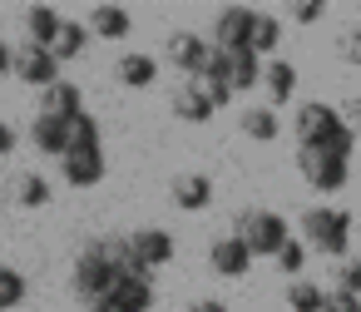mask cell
Listing matches in <instances>:
<instances>
[{"label":"cell","mask_w":361,"mask_h":312,"mask_svg":"<svg viewBox=\"0 0 361 312\" xmlns=\"http://www.w3.org/2000/svg\"><path fill=\"white\" fill-rule=\"evenodd\" d=\"M292 139H297V149H326L336 159H351V149H356V129L341 119V109H331L322 100H307L292 109Z\"/></svg>","instance_id":"cell-1"},{"label":"cell","mask_w":361,"mask_h":312,"mask_svg":"<svg viewBox=\"0 0 361 312\" xmlns=\"http://www.w3.org/2000/svg\"><path fill=\"white\" fill-rule=\"evenodd\" d=\"M297 228H302V248L307 253H322V258H351L346 248H351V213L346 208H336V203H312L302 218H297Z\"/></svg>","instance_id":"cell-2"},{"label":"cell","mask_w":361,"mask_h":312,"mask_svg":"<svg viewBox=\"0 0 361 312\" xmlns=\"http://www.w3.org/2000/svg\"><path fill=\"white\" fill-rule=\"evenodd\" d=\"M238 238L247 243L252 258H277V248L292 238V223L277 208H243L238 213Z\"/></svg>","instance_id":"cell-3"},{"label":"cell","mask_w":361,"mask_h":312,"mask_svg":"<svg viewBox=\"0 0 361 312\" xmlns=\"http://www.w3.org/2000/svg\"><path fill=\"white\" fill-rule=\"evenodd\" d=\"M297 174L307 179L312 193H322L331 203V193H341L346 179H351V159H336L326 149H297Z\"/></svg>","instance_id":"cell-4"},{"label":"cell","mask_w":361,"mask_h":312,"mask_svg":"<svg viewBox=\"0 0 361 312\" xmlns=\"http://www.w3.org/2000/svg\"><path fill=\"white\" fill-rule=\"evenodd\" d=\"M252 25H257V11H252V6H228V11H218V20H213V50H223V55L252 50Z\"/></svg>","instance_id":"cell-5"},{"label":"cell","mask_w":361,"mask_h":312,"mask_svg":"<svg viewBox=\"0 0 361 312\" xmlns=\"http://www.w3.org/2000/svg\"><path fill=\"white\" fill-rule=\"evenodd\" d=\"M208 268H213L218 277H243V272L252 268V253H247V243H243L238 233H223V238H213V248H208Z\"/></svg>","instance_id":"cell-6"},{"label":"cell","mask_w":361,"mask_h":312,"mask_svg":"<svg viewBox=\"0 0 361 312\" xmlns=\"http://www.w3.org/2000/svg\"><path fill=\"white\" fill-rule=\"evenodd\" d=\"M262 90H267L272 109L292 104V95H297V70H292V60H267V65H262Z\"/></svg>","instance_id":"cell-7"},{"label":"cell","mask_w":361,"mask_h":312,"mask_svg":"<svg viewBox=\"0 0 361 312\" xmlns=\"http://www.w3.org/2000/svg\"><path fill=\"white\" fill-rule=\"evenodd\" d=\"M262 65H267V60H257L252 50H233V55H228V85H233V95L262 85Z\"/></svg>","instance_id":"cell-8"},{"label":"cell","mask_w":361,"mask_h":312,"mask_svg":"<svg viewBox=\"0 0 361 312\" xmlns=\"http://www.w3.org/2000/svg\"><path fill=\"white\" fill-rule=\"evenodd\" d=\"M173 203L188 208V213L208 208V203H213V179H203V174H183V179H173Z\"/></svg>","instance_id":"cell-9"},{"label":"cell","mask_w":361,"mask_h":312,"mask_svg":"<svg viewBox=\"0 0 361 312\" xmlns=\"http://www.w3.org/2000/svg\"><path fill=\"white\" fill-rule=\"evenodd\" d=\"M169 55H173V65H178V70L198 75V70H203V60L213 55V45H208L203 35H178V40H169Z\"/></svg>","instance_id":"cell-10"},{"label":"cell","mask_w":361,"mask_h":312,"mask_svg":"<svg viewBox=\"0 0 361 312\" xmlns=\"http://www.w3.org/2000/svg\"><path fill=\"white\" fill-rule=\"evenodd\" d=\"M238 124H243V134H247V139H257V144H272V139L282 134V119H277V109H262V104L243 109V114H238Z\"/></svg>","instance_id":"cell-11"},{"label":"cell","mask_w":361,"mask_h":312,"mask_svg":"<svg viewBox=\"0 0 361 312\" xmlns=\"http://www.w3.org/2000/svg\"><path fill=\"white\" fill-rule=\"evenodd\" d=\"M282 302H287V312H322L326 287H322V282H312V277H292V282H287V292H282Z\"/></svg>","instance_id":"cell-12"},{"label":"cell","mask_w":361,"mask_h":312,"mask_svg":"<svg viewBox=\"0 0 361 312\" xmlns=\"http://www.w3.org/2000/svg\"><path fill=\"white\" fill-rule=\"evenodd\" d=\"M282 35H287V30H282V20H277V16H262V11H257V25H252V55H257V60L277 55Z\"/></svg>","instance_id":"cell-13"},{"label":"cell","mask_w":361,"mask_h":312,"mask_svg":"<svg viewBox=\"0 0 361 312\" xmlns=\"http://www.w3.org/2000/svg\"><path fill=\"white\" fill-rule=\"evenodd\" d=\"M173 114L188 119V124H203V119H213V104H208V95H203L198 85H188V90L173 95Z\"/></svg>","instance_id":"cell-14"},{"label":"cell","mask_w":361,"mask_h":312,"mask_svg":"<svg viewBox=\"0 0 361 312\" xmlns=\"http://www.w3.org/2000/svg\"><path fill=\"white\" fill-rule=\"evenodd\" d=\"M134 248H139L144 263H164V258H173V238L159 233V228H144V233L134 238Z\"/></svg>","instance_id":"cell-15"},{"label":"cell","mask_w":361,"mask_h":312,"mask_svg":"<svg viewBox=\"0 0 361 312\" xmlns=\"http://www.w3.org/2000/svg\"><path fill=\"white\" fill-rule=\"evenodd\" d=\"M277 268L287 272V282L302 277V268H307V248H302V238H287V243L277 248Z\"/></svg>","instance_id":"cell-16"},{"label":"cell","mask_w":361,"mask_h":312,"mask_svg":"<svg viewBox=\"0 0 361 312\" xmlns=\"http://www.w3.org/2000/svg\"><path fill=\"white\" fill-rule=\"evenodd\" d=\"M331 287H341V292L361 297V258H341V263H336V272H331Z\"/></svg>","instance_id":"cell-17"},{"label":"cell","mask_w":361,"mask_h":312,"mask_svg":"<svg viewBox=\"0 0 361 312\" xmlns=\"http://www.w3.org/2000/svg\"><path fill=\"white\" fill-rule=\"evenodd\" d=\"M119 75H124L129 85H149V80H154V60H149V55H129V60L119 65Z\"/></svg>","instance_id":"cell-18"},{"label":"cell","mask_w":361,"mask_h":312,"mask_svg":"<svg viewBox=\"0 0 361 312\" xmlns=\"http://www.w3.org/2000/svg\"><path fill=\"white\" fill-rule=\"evenodd\" d=\"M336 55H341V65L361 70V30H341L336 35Z\"/></svg>","instance_id":"cell-19"},{"label":"cell","mask_w":361,"mask_h":312,"mask_svg":"<svg viewBox=\"0 0 361 312\" xmlns=\"http://www.w3.org/2000/svg\"><path fill=\"white\" fill-rule=\"evenodd\" d=\"M322 312H361V302H356L351 292L331 287V292H326V302H322Z\"/></svg>","instance_id":"cell-20"},{"label":"cell","mask_w":361,"mask_h":312,"mask_svg":"<svg viewBox=\"0 0 361 312\" xmlns=\"http://www.w3.org/2000/svg\"><path fill=\"white\" fill-rule=\"evenodd\" d=\"M322 16H326L322 0H302V6H292V20H297V25H317Z\"/></svg>","instance_id":"cell-21"},{"label":"cell","mask_w":361,"mask_h":312,"mask_svg":"<svg viewBox=\"0 0 361 312\" xmlns=\"http://www.w3.org/2000/svg\"><path fill=\"white\" fill-rule=\"evenodd\" d=\"M99 30H104V35H124V30H129V16H124V11H99Z\"/></svg>","instance_id":"cell-22"},{"label":"cell","mask_w":361,"mask_h":312,"mask_svg":"<svg viewBox=\"0 0 361 312\" xmlns=\"http://www.w3.org/2000/svg\"><path fill=\"white\" fill-rule=\"evenodd\" d=\"M341 119H346L351 129H361V95H351V100L341 104Z\"/></svg>","instance_id":"cell-23"},{"label":"cell","mask_w":361,"mask_h":312,"mask_svg":"<svg viewBox=\"0 0 361 312\" xmlns=\"http://www.w3.org/2000/svg\"><path fill=\"white\" fill-rule=\"evenodd\" d=\"M188 312H233V307H228V302H218V297H213V302H193V307H188Z\"/></svg>","instance_id":"cell-24"},{"label":"cell","mask_w":361,"mask_h":312,"mask_svg":"<svg viewBox=\"0 0 361 312\" xmlns=\"http://www.w3.org/2000/svg\"><path fill=\"white\" fill-rule=\"evenodd\" d=\"M356 302H361V297H356Z\"/></svg>","instance_id":"cell-25"},{"label":"cell","mask_w":361,"mask_h":312,"mask_svg":"<svg viewBox=\"0 0 361 312\" xmlns=\"http://www.w3.org/2000/svg\"><path fill=\"white\" fill-rule=\"evenodd\" d=\"M356 11H361V6H356Z\"/></svg>","instance_id":"cell-26"}]
</instances>
